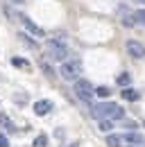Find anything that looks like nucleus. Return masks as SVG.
Instances as JSON below:
<instances>
[{"mask_svg":"<svg viewBox=\"0 0 145 147\" xmlns=\"http://www.w3.org/2000/svg\"><path fill=\"white\" fill-rule=\"evenodd\" d=\"M91 115L95 118V120H123L125 118V109L123 107H118L116 102H100V104H95V107H91Z\"/></svg>","mask_w":145,"mask_h":147,"instance_id":"obj_1","label":"nucleus"},{"mask_svg":"<svg viewBox=\"0 0 145 147\" xmlns=\"http://www.w3.org/2000/svg\"><path fill=\"white\" fill-rule=\"evenodd\" d=\"M45 52L52 61H66L68 59V45L61 41V38H48L45 41Z\"/></svg>","mask_w":145,"mask_h":147,"instance_id":"obj_2","label":"nucleus"},{"mask_svg":"<svg viewBox=\"0 0 145 147\" xmlns=\"http://www.w3.org/2000/svg\"><path fill=\"white\" fill-rule=\"evenodd\" d=\"M79 73H82V61H79V59H66V61H61V66H59V75H61V79H66V82L79 79Z\"/></svg>","mask_w":145,"mask_h":147,"instance_id":"obj_3","label":"nucleus"},{"mask_svg":"<svg viewBox=\"0 0 145 147\" xmlns=\"http://www.w3.org/2000/svg\"><path fill=\"white\" fill-rule=\"evenodd\" d=\"M72 91H75V95H77L82 102H91V100H93V95H95V86L91 84L89 79L79 77V79H75V82H72Z\"/></svg>","mask_w":145,"mask_h":147,"instance_id":"obj_4","label":"nucleus"},{"mask_svg":"<svg viewBox=\"0 0 145 147\" xmlns=\"http://www.w3.org/2000/svg\"><path fill=\"white\" fill-rule=\"evenodd\" d=\"M125 48H127V55L131 57V59H143L145 57V45L141 41H136V38H129L125 43Z\"/></svg>","mask_w":145,"mask_h":147,"instance_id":"obj_5","label":"nucleus"},{"mask_svg":"<svg viewBox=\"0 0 145 147\" xmlns=\"http://www.w3.org/2000/svg\"><path fill=\"white\" fill-rule=\"evenodd\" d=\"M18 18H20V23L25 25V30H27V32H32L34 36H39V38H43V36H45V32H43V27H39V25H36L34 20L30 18V16H25V14H20Z\"/></svg>","mask_w":145,"mask_h":147,"instance_id":"obj_6","label":"nucleus"},{"mask_svg":"<svg viewBox=\"0 0 145 147\" xmlns=\"http://www.w3.org/2000/svg\"><path fill=\"white\" fill-rule=\"evenodd\" d=\"M52 109H54L52 100H36V102H34V113H36V115H41V118L48 115Z\"/></svg>","mask_w":145,"mask_h":147,"instance_id":"obj_7","label":"nucleus"},{"mask_svg":"<svg viewBox=\"0 0 145 147\" xmlns=\"http://www.w3.org/2000/svg\"><path fill=\"white\" fill-rule=\"evenodd\" d=\"M123 138H125L127 145H145V138L141 134H136V131H129V134H125Z\"/></svg>","mask_w":145,"mask_h":147,"instance_id":"obj_8","label":"nucleus"},{"mask_svg":"<svg viewBox=\"0 0 145 147\" xmlns=\"http://www.w3.org/2000/svg\"><path fill=\"white\" fill-rule=\"evenodd\" d=\"M123 97H125L127 102H136V100L141 97V93L136 91V88H129V86H125V88H123Z\"/></svg>","mask_w":145,"mask_h":147,"instance_id":"obj_9","label":"nucleus"},{"mask_svg":"<svg viewBox=\"0 0 145 147\" xmlns=\"http://www.w3.org/2000/svg\"><path fill=\"white\" fill-rule=\"evenodd\" d=\"M123 143H125V138L118 136V134H109L107 136V145L109 147H123Z\"/></svg>","mask_w":145,"mask_h":147,"instance_id":"obj_10","label":"nucleus"},{"mask_svg":"<svg viewBox=\"0 0 145 147\" xmlns=\"http://www.w3.org/2000/svg\"><path fill=\"white\" fill-rule=\"evenodd\" d=\"M12 66L23 68V70H30V68H32V63H30L27 59H20V57H14V59H12Z\"/></svg>","mask_w":145,"mask_h":147,"instance_id":"obj_11","label":"nucleus"},{"mask_svg":"<svg viewBox=\"0 0 145 147\" xmlns=\"http://www.w3.org/2000/svg\"><path fill=\"white\" fill-rule=\"evenodd\" d=\"M98 129H100L102 134H109V131L113 129V120H109V118H104V120H98Z\"/></svg>","mask_w":145,"mask_h":147,"instance_id":"obj_12","label":"nucleus"},{"mask_svg":"<svg viewBox=\"0 0 145 147\" xmlns=\"http://www.w3.org/2000/svg\"><path fill=\"white\" fill-rule=\"evenodd\" d=\"M32 147H48V136L45 134H39L34 140H32Z\"/></svg>","mask_w":145,"mask_h":147,"instance_id":"obj_13","label":"nucleus"},{"mask_svg":"<svg viewBox=\"0 0 145 147\" xmlns=\"http://www.w3.org/2000/svg\"><path fill=\"white\" fill-rule=\"evenodd\" d=\"M0 127H5V129H14V122H12V118L7 115V113H0Z\"/></svg>","mask_w":145,"mask_h":147,"instance_id":"obj_14","label":"nucleus"},{"mask_svg":"<svg viewBox=\"0 0 145 147\" xmlns=\"http://www.w3.org/2000/svg\"><path fill=\"white\" fill-rule=\"evenodd\" d=\"M129 82H131V75L129 73H120L116 77V84H120V86H129Z\"/></svg>","mask_w":145,"mask_h":147,"instance_id":"obj_15","label":"nucleus"},{"mask_svg":"<svg viewBox=\"0 0 145 147\" xmlns=\"http://www.w3.org/2000/svg\"><path fill=\"white\" fill-rule=\"evenodd\" d=\"M18 38H20V43H25L27 48H36V43L32 41V38H30V34H25V32H20V34H18Z\"/></svg>","mask_w":145,"mask_h":147,"instance_id":"obj_16","label":"nucleus"},{"mask_svg":"<svg viewBox=\"0 0 145 147\" xmlns=\"http://www.w3.org/2000/svg\"><path fill=\"white\" fill-rule=\"evenodd\" d=\"M134 20H136V25H145V9H136L134 11Z\"/></svg>","mask_w":145,"mask_h":147,"instance_id":"obj_17","label":"nucleus"},{"mask_svg":"<svg viewBox=\"0 0 145 147\" xmlns=\"http://www.w3.org/2000/svg\"><path fill=\"white\" fill-rule=\"evenodd\" d=\"M95 95H98V97H104V100H107L109 95H111V91H109L107 86H98V88H95Z\"/></svg>","mask_w":145,"mask_h":147,"instance_id":"obj_18","label":"nucleus"},{"mask_svg":"<svg viewBox=\"0 0 145 147\" xmlns=\"http://www.w3.org/2000/svg\"><path fill=\"white\" fill-rule=\"evenodd\" d=\"M14 102H18V104H25V102H27V93H25V95H23V93H16V95H14Z\"/></svg>","mask_w":145,"mask_h":147,"instance_id":"obj_19","label":"nucleus"},{"mask_svg":"<svg viewBox=\"0 0 145 147\" xmlns=\"http://www.w3.org/2000/svg\"><path fill=\"white\" fill-rule=\"evenodd\" d=\"M41 70H43V73H45V75H48V77H52V68H50V66H48V63H43V59H41Z\"/></svg>","mask_w":145,"mask_h":147,"instance_id":"obj_20","label":"nucleus"},{"mask_svg":"<svg viewBox=\"0 0 145 147\" xmlns=\"http://www.w3.org/2000/svg\"><path fill=\"white\" fill-rule=\"evenodd\" d=\"M0 147H12L9 145V138H7L5 134H0Z\"/></svg>","mask_w":145,"mask_h":147,"instance_id":"obj_21","label":"nucleus"},{"mask_svg":"<svg viewBox=\"0 0 145 147\" xmlns=\"http://www.w3.org/2000/svg\"><path fill=\"white\" fill-rule=\"evenodd\" d=\"M12 2H14V5H20V2H23V0H12Z\"/></svg>","mask_w":145,"mask_h":147,"instance_id":"obj_22","label":"nucleus"},{"mask_svg":"<svg viewBox=\"0 0 145 147\" xmlns=\"http://www.w3.org/2000/svg\"><path fill=\"white\" fill-rule=\"evenodd\" d=\"M127 147H145V145H127Z\"/></svg>","mask_w":145,"mask_h":147,"instance_id":"obj_23","label":"nucleus"},{"mask_svg":"<svg viewBox=\"0 0 145 147\" xmlns=\"http://www.w3.org/2000/svg\"><path fill=\"white\" fill-rule=\"evenodd\" d=\"M77 145H79V143H72V145H70V147H77Z\"/></svg>","mask_w":145,"mask_h":147,"instance_id":"obj_24","label":"nucleus"},{"mask_svg":"<svg viewBox=\"0 0 145 147\" xmlns=\"http://www.w3.org/2000/svg\"><path fill=\"white\" fill-rule=\"evenodd\" d=\"M138 2H145V0H138Z\"/></svg>","mask_w":145,"mask_h":147,"instance_id":"obj_25","label":"nucleus"}]
</instances>
